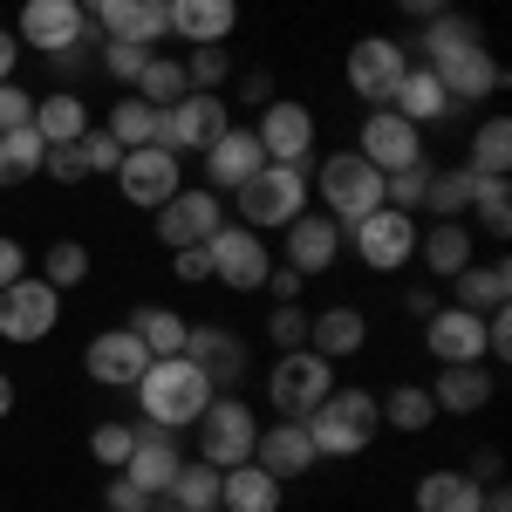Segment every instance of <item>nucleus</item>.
<instances>
[{"mask_svg":"<svg viewBox=\"0 0 512 512\" xmlns=\"http://www.w3.org/2000/svg\"><path fill=\"white\" fill-rule=\"evenodd\" d=\"M301 424L315 437V458H355V451H369V437L383 431V410H376L369 390H328Z\"/></svg>","mask_w":512,"mask_h":512,"instance_id":"obj_2","label":"nucleus"},{"mask_svg":"<svg viewBox=\"0 0 512 512\" xmlns=\"http://www.w3.org/2000/svg\"><path fill=\"white\" fill-rule=\"evenodd\" d=\"M246 96H253V103H274V76H267V69H253V76H246Z\"/></svg>","mask_w":512,"mask_h":512,"instance_id":"obj_59","label":"nucleus"},{"mask_svg":"<svg viewBox=\"0 0 512 512\" xmlns=\"http://www.w3.org/2000/svg\"><path fill=\"white\" fill-rule=\"evenodd\" d=\"M76 7H82V14H89V21H96V14H103V0H76Z\"/></svg>","mask_w":512,"mask_h":512,"instance_id":"obj_63","label":"nucleus"},{"mask_svg":"<svg viewBox=\"0 0 512 512\" xmlns=\"http://www.w3.org/2000/svg\"><path fill=\"white\" fill-rule=\"evenodd\" d=\"M321 205H328L335 226H355L362 212L383 205V171L362 158V151H335V158H321Z\"/></svg>","mask_w":512,"mask_h":512,"instance_id":"obj_4","label":"nucleus"},{"mask_svg":"<svg viewBox=\"0 0 512 512\" xmlns=\"http://www.w3.org/2000/svg\"><path fill=\"white\" fill-rule=\"evenodd\" d=\"M117 178V192L130 205H151L158 212L171 192H185V171H178V151H158V144H144V151H123V164L110 171Z\"/></svg>","mask_w":512,"mask_h":512,"instance_id":"obj_13","label":"nucleus"},{"mask_svg":"<svg viewBox=\"0 0 512 512\" xmlns=\"http://www.w3.org/2000/svg\"><path fill=\"white\" fill-rule=\"evenodd\" d=\"M144 62H151L144 41H103V69H110L117 82H137V76H144Z\"/></svg>","mask_w":512,"mask_h":512,"instance_id":"obj_49","label":"nucleus"},{"mask_svg":"<svg viewBox=\"0 0 512 512\" xmlns=\"http://www.w3.org/2000/svg\"><path fill=\"white\" fill-rule=\"evenodd\" d=\"M369 342V315L362 308H328V315L308 321V349L328 355V362H342V355H355Z\"/></svg>","mask_w":512,"mask_h":512,"instance_id":"obj_31","label":"nucleus"},{"mask_svg":"<svg viewBox=\"0 0 512 512\" xmlns=\"http://www.w3.org/2000/svg\"><path fill=\"white\" fill-rule=\"evenodd\" d=\"M376 410H383V424H390V431H403V437H417V431H431V424H437V403H431V390H417V383L390 390L383 403H376Z\"/></svg>","mask_w":512,"mask_h":512,"instance_id":"obj_37","label":"nucleus"},{"mask_svg":"<svg viewBox=\"0 0 512 512\" xmlns=\"http://www.w3.org/2000/svg\"><path fill=\"white\" fill-rule=\"evenodd\" d=\"M55 321H62V287H48L41 274H21L14 287H0V335L7 342H41V335H55Z\"/></svg>","mask_w":512,"mask_h":512,"instance_id":"obj_9","label":"nucleus"},{"mask_svg":"<svg viewBox=\"0 0 512 512\" xmlns=\"http://www.w3.org/2000/svg\"><path fill=\"white\" fill-rule=\"evenodd\" d=\"M178 41H226L239 28V0H164Z\"/></svg>","mask_w":512,"mask_h":512,"instance_id":"obj_28","label":"nucleus"},{"mask_svg":"<svg viewBox=\"0 0 512 512\" xmlns=\"http://www.w3.org/2000/svg\"><path fill=\"white\" fill-rule=\"evenodd\" d=\"M424 349L451 369V362H485V315L472 308H437L424 321Z\"/></svg>","mask_w":512,"mask_h":512,"instance_id":"obj_20","label":"nucleus"},{"mask_svg":"<svg viewBox=\"0 0 512 512\" xmlns=\"http://www.w3.org/2000/svg\"><path fill=\"white\" fill-rule=\"evenodd\" d=\"M212 383H205V369H198L192 355H158L144 376H137V403H144V417L158 424V431H185L205 417V403H212Z\"/></svg>","mask_w":512,"mask_h":512,"instance_id":"obj_1","label":"nucleus"},{"mask_svg":"<svg viewBox=\"0 0 512 512\" xmlns=\"http://www.w3.org/2000/svg\"><path fill=\"white\" fill-rule=\"evenodd\" d=\"M137 96H144L151 110H171L178 96H192V82H185V62H171V55H151V62H144V76H137Z\"/></svg>","mask_w":512,"mask_h":512,"instance_id":"obj_38","label":"nucleus"},{"mask_svg":"<svg viewBox=\"0 0 512 512\" xmlns=\"http://www.w3.org/2000/svg\"><path fill=\"white\" fill-rule=\"evenodd\" d=\"M403 69H410V55H403V41H390V35H362L349 48V62H342L349 89L369 103V110H383V103H390V89L403 82Z\"/></svg>","mask_w":512,"mask_h":512,"instance_id":"obj_11","label":"nucleus"},{"mask_svg":"<svg viewBox=\"0 0 512 512\" xmlns=\"http://www.w3.org/2000/svg\"><path fill=\"white\" fill-rule=\"evenodd\" d=\"M472 205H478V226H485L492 239L512 233V192H506V178H472Z\"/></svg>","mask_w":512,"mask_h":512,"instance_id":"obj_42","label":"nucleus"},{"mask_svg":"<svg viewBox=\"0 0 512 512\" xmlns=\"http://www.w3.org/2000/svg\"><path fill=\"white\" fill-rule=\"evenodd\" d=\"M96 35L103 41H164L171 35V7L164 0H103V14H96Z\"/></svg>","mask_w":512,"mask_h":512,"instance_id":"obj_23","label":"nucleus"},{"mask_svg":"<svg viewBox=\"0 0 512 512\" xmlns=\"http://www.w3.org/2000/svg\"><path fill=\"white\" fill-rule=\"evenodd\" d=\"M424 205H431L437 219H458V212H472V171L458 164V171H431V185H424Z\"/></svg>","mask_w":512,"mask_h":512,"instance_id":"obj_41","label":"nucleus"},{"mask_svg":"<svg viewBox=\"0 0 512 512\" xmlns=\"http://www.w3.org/2000/svg\"><path fill=\"white\" fill-rule=\"evenodd\" d=\"M0 185H14V178H7V164H0Z\"/></svg>","mask_w":512,"mask_h":512,"instance_id":"obj_64","label":"nucleus"},{"mask_svg":"<svg viewBox=\"0 0 512 512\" xmlns=\"http://www.w3.org/2000/svg\"><path fill=\"white\" fill-rule=\"evenodd\" d=\"M205 260H212V280H226L233 294H260L267 274H274V260H267L260 233H253V226H239V219H226L219 233L205 239Z\"/></svg>","mask_w":512,"mask_h":512,"instance_id":"obj_8","label":"nucleus"},{"mask_svg":"<svg viewBox=\"0 0 512 512\" xmlns=\"http://www.w3.org/2000/svg\"><path fill=\"white\" fill-rule=\"evenodd\" d=\"M219 226H226V198L212 192V185H205V192H171L158 205V239L171 253H178V246H205Z\"/></svg>","mask_w":512,"mask_h":512,"instance_id":"obj_14","label":"nucleus"},{"mask_svg":"<svg viewBox=\"0 0 512 512\" xmlns=\"http://www.w3.org/2000/svg\"><path fill=\"white\" fill-rule=\"evenodd\" d=\"M103 506L110 512H151V492H144V485H130V478H110V485H103Z\"/></svg>","mask_w":512,"mask_h":512,"instance_id":"obj_53","label":"nucleus"},{"mask_svg":"<svg viewBox=\"0 0 512 512\" xmlns=\"http://www.w3.org/2000/svg\"><path fill=\"white\" fill-rule=\"evenodd\" d=\"M41 171H48V178H62V185H82V178H89V158H82V137H76V144H48V158H41Z\"/></svg>","mask_w":512,"mask_h":512,"instance_id":"obj_50","label":"nucleus"},{"mask_svg":"<svg viewBox=\"0 0 512 512\" xmlns=\"http://www.w3.org/2000/svg\"><path fill=\"white\" fill-rule=\"evenodd\" d=\"M178 465H185V451H178V431H137V444H130V458H123V478L130 485H144L151 499H158L164 485L178 478Z\"/></svg>","mask_w":512,"mask_h":512,"instance_id":"obj_22","label":"nucleus"},{"mask_svg":"<svg viewBox=\"0 0 512 512\" xmlns=\"http://www.w3.org/2000/svg\"><path fill=\"white\" fill-rule=\"evenodd\" d=\"M260 151H267V164H308V151H315V117L301 110V103H287V96H274L267 110H260Z\"/></svg>","mask_w":512,"mask_h":512,"instance_id":"obj_17","label":"nucleus"},{"mask_svg":"<svg viewBox=\"0 0 512 512\" xmlns=\"http://www.w3.org/2000/svg\"><path fill=\"white\" fill-rule=\"evenodd\" d=\"M424 267H431L437 280L465 274V267H472V233H465L458 219H437L431 233H424Z\"/></svg>","mask_w":512,"mask_h":512,"instance_id":"obj_33","label":"nucleus"},{"mask_svg":"<svg viewBox=\"0 0 512 512\" xmlns=\"http://www.w3.org/2000/svg\"><path fill=\"white\" fill-rule=\"evenodd\" d=\"M7 410H14V376L0 369V424H7Z\"/></svg>","mask_w":512,"mask_h":512,"instance_id":"obj_62","label":"nucleus"},{"mask_svg":"<svg viewBox=\"0 0 512 512\" xmlns=\"http://www.w3.org/2000/svg\"><path fill=\"white\" fill-rule=\"evenodd\" d=\"M21 123H35V96L14 89V82H0V130H21Z\"/></svg>","mask_w":512,"mask_h":512,"instance_id":"obj_52","label":"nucleus"},{"mask_svg":"<svg viewBox=\"0 0 512 512\" xmlns=\"http://www.w3.org/2000/svg\"><path fill=\"white\" fill-rule=\"evenodd\" d=\"M383 110H396V117H410L417 130H424V123L451 117V96H444V82H437L431 69L417 62V69H403V82L390 89V103H383Z\"/></svg>","mask_w":512,"mask_h":512,"instance_id":"obj_29","label":"nucleus"},{"mask_svg":"<svg viewBox=\"0 0 512 512\" xmlns=\"http://www.w3.org/2000/svg\"><path fill=\"white\" fill-rule=\"evenodd\" d=\"M403 308H410V315H424V321H431V315H437V308H444V301H437L431 287H417V294H410V301H403Z\"/></svg>","mask_w":512,"mask_h":512,"instance_id":"obj_60","label":"nucleus"},{"mask_svg":"<svg viewBox=\"0 0 512 512\" xmlns=\"http://www.w3.org/2000/svg\"><path fill=\"white\" fill-rule=\"evenodd\" d=\"M424 69L444 82V96H451V103H478V96H499V89H506V69L492 62V48H485V41L451 48V55H437V62H424Z\"/></svg>","mask_w":512,"mask_h":512,"instance_id":"obj_15","label":"nucleus"},{"mask_svg":"<svg viewBox=\"0 0 512 512\" xmlns=\"http://www.w3.org/2000/svg\"><path fill=\"white\" fill-rule=\"evenodd\" d=\"M253 465H260V472H274L280 485H287V478H301L308 465H315V437H308V424H301V417L267 424V431L253 437Z\"/></svg>","mask_w":512,"mask_h":512,"instance_id":"obj_21","label":"nucleus"},{"mask_svg":"<svg viewBox=\"0 0 512 512\" xmlns=\"http://www.w3.org/2000/svg\"><path fill=\"white\" fill-rule=\"evenodd\" d=\"M82 158H89V171H117L123 144L110 137V130H82Z\"/></svg>","mask_w":512,"mask_h":512,"instance_id":"obj_51","label":"nucleus"},{"mask_svg":"<svg viewBox=\"0 0 512 512\" xmlns=\"http://www.w3.org/2000/svg\"><path fill=\"white\" fill-rule=\"evenodd\" d=\"M158 355L144 349L130 328H110V335H96L89 349H82V369H89V383H103V390H137V376L151 369Z\"/></svg>","mask_w":512,"mask_h":512,"instance_id":"obj_16","label":"nucleus"},{"mask_svg":"<svg viewBox=\"0 0 512 512\" xmlns=\"http://www.w3.org/2000/svg\"><path fill=\"white\" fill-rule=\"evenodd\" d=\"M472 178H506L512 171V123L506 117H485L472 137V164H465Z\"/></svg>","mask_w":512,"mask_h":512,"instance_id":"obj_36","label":"nucleus"},{"mask_svg":"<svg viewBox=\"0 0 512 512\" xmlns=\"http://www.w3.org/2000/svg\"><path fill=\"white\" fill-rule=\"evenodd\" d=\"M185 328H192V321L178 315V308H158V301H144V308L130 315V335H137L151 355H178L185 349Z\"/></svg>","mask_w":512,"mask_h":512,"instance_id":"obj_35","label":"nucleus"},{"mask_svg":"<svg viewBox=\"0 0 512 512\" xmlns=\"http://www.w3.org/2000/svg\"><path fill=\"white\" fill-rule=\"evenodd\" d=\"M14 41H21V48H35V55H69V48L89 41V14H82L76 0H28Z\"/></svg>","mask_w":512,"mask_h":512,"instance_id":"obj_12","label":"nucleus"},{"mask_svg":"<svg viewBox=\"0 0 512 512\" xmlns=\"http://www.w3.org/2000/svg\"><path fill=\"white\" fill-rule=\"evenodd\" d=\"M171 274H178V280H212V260H205V246H178Z\"/></svg>","mask_w":512,"mask_h":512,"instance_id":"obj_54","label":"nucleus"},{"mask_svg":"<svg viewBox=\"0 0 512 512\" xmlns=\"http://www.w3.org/2000/svg\"><path fill=\"white\" fill-rule=\"evenodd\" d=\"M492 390H499V376H492L485 362H451V369H437L431 403H437V410H451V417H472V410L492 403Z\"/></svg>","mask_w":512,"mask_h":512,"instance_id":"obj_25","label":"nucleus"},{"mask_svg":"<svg viewBox=\"0 0 512 512\" xmlns=\"http://www.w3.org/2000/svg\"><path fill=\"white\" fill-rule=\"evenodd\" d=\"M355 151L376 164V171H403V164L424 158V137H417V123L396 117V110H369V117H362V144H355Z\"/></svg>","mask_w":512,"mask_h":512,"instance_id":"obj_18","label":"nucleus"},{"mask_svg":"<svg viewBox=\"0 0 512 512\" xmlns=\"http://www.w3.org/2000/svg\"><path fill=\"white\" fill-rule=\"evenodd\" d=\"M260 164H267L260 137H253V130H226V137L205 151V178H212V192H239Z\"/></svg>","mask_w":512,"mask_h":512,"instance_id":"obj_26","label":"nucleus"},{"mask_svg":"<svg viewBox=\"0 0 512 512\" xmlns=\"http://www.w3.org/2000/svg\"><path fill=\"white\" fill-rule=\"evenodd\" d=\"M403 14H417V21H431V14H451V0H396Z\"/></svg>","mask_w":512,"mask_h":512,"instance_id":"obj_58","label":"nucleus"},{"mask_svg":"<svg viewBox=\"0 0 512 512\" xmlns=\"http://www.w3.org/2000/svg\"><path fill=\"white\" fill-rule=\"evenodd\" d=\"M21 274H28V253H21V239L0 233V287H14Z\"/></svg>","mask_w":512,"mask_h":512,"instance_id":"obj_55","label":"nucleus"},{"mask_svg":"<svg viewBox=\"0 0 512 512\" xmlns=\"http://www.w3.org/2000/svg\"><path fill=\"white\" fill-rule=\"evenodd\" d=\"M424 185H431V158L403 164V171H383V205L410 212V205H424Z\"/></svg>","mask_w":512,"mask_h":512,"instance_id":"obj_46","label":"nucleus"},{"mask_svg":"<svg viewBox=\"0 0 512 512\" xmlns=\"http://www.w3.org/2000/svg\"><path fill=\"white\" fill-rule=\"evenodd\" d=\"M233 123H226V96H212V89H192V96H178L171 110H158V151H212L219 137H226Z\"/></svg>","mask_w":512,"mask_h":512,"instance_id":"obj_5","label":"nucleus"},{"mask_svg":"<svg viewBox=\"0 0 512 512\" xmlns=\"http://www.w3.org/2000/svg\"><path fill=\"white\" fill-rule=\"evenodd\" d=\"M478 512H512V492H506V485H492V492H485V506H478Z\"/></svg>","mask_w":512,"mask_h":512,"instance_id":"obj_61","label":"nucleus"},{"mask_svg":"<svg viewBox=\"0 0 512 512\" xmlns=\"http://www.w3.org/2000/svg\"><path fill=\"white\" fill-rule=\"evenodd\" d=\"M253 410H246V403H239V396H212V403H205V417H198V458H205V465H219V472H226V465H246V458H253Z\"/></svg>","mask_w":512,"mask_h":512,"instance_id":"obj_10","label":"nucleus"},{"mask_svg":"<svg viewBox=\"0 0 512 512\" xmlns=\"http://www.w3.org/2000/svg\"><path fill=\"white\" fill-rule=\"evenodd\" d=\"M130 444H137V424H96V431H89V458H96L103 472H123Z\"/></svg>","mask_w":512,"mask_h":512,"instance_id":"obj_47","label":"nucleus"},{"mask_svg":"<svg viewBox=\"0 0 512 512\" xmlns=\"http://www.w3.org/2000/svg\"><path fill=\"white\" fill-rule=\"evenodd\" d=\"M485 485L472 472H424L417 478V512H478Z\"/></svg>","mask_w":512,"mask_h":512,"instance_id":"obj_32","label":"nucleus"},{"mask_svg":"<svg viewBox=\"0 0 512 512\" xmlns=\"http://www.w3.org/2000/svg\"><path fill=\"white\" fill-rule=\"evenodd\" d=\"M178 355H192L212 390H233L239 376H246V349H239V335H226V328H185V349Z\"/></svg>","mask_w":512,"mask_h":512,"instance_id":"obj_24","label":"nucleus"},{"mask_svg":"<svg viewBox=\"0 0 512 512\" xmlns=\"http://www.w3.org/2000/svg\"><path fill=\"white\" fill-rule=\"evenodd\" d=\"M451 287H458V308L492 315V308H506V301H512V267H506V260H472L465 274H451Z\"/></svg>","mask_w":512,"mask_h":512,"instance_id":"obj_30","label":"nucleus"},{"mask_svg":"<svg viewBox=\"0 0 512 512\" xmlns=\"http://www.w3.org/2000/svg\"><path fill=\"white\" fill-rule=\"evenodd\" d=\"M103 130H110V137H117L123 151H144V144H151V137H158V110H151V103H144V96H123L117 110H110V123H103Z\"/></svg>","mask_w":512,"mask_h":512,"instance_id":"obj_39","label":"nucleus"},{"mask_svg":"<svg viewBox=\"0 0 512 512\" xmlns=\"http://www.w3.org/2000/svg\"><path fill=\"white\" fill-rule=\"evenodd\" d=\"M226 76H233L226 41H192V55H185V82H192V89H219Z\"/></svg>","mask_w":512,"mask_h":512,"instance_id":"obj_45","label":"nucleus"},{"mask_svg":"<svg viewBox=\"0 0 512 512\" xmlns=\"http://www.w3.org/2000/svg\"><path fill=\"white\" fill-rule=\"evenodd\" d=\"M308 308L301 301H274V315H267V335H274L280 349H308Z\"/></svg>","mask_w":512,"mask_h":512,"instance_id":"obj_48","label":"nucleus"},{"mask_svg":"<svg viewBox=\"0 0 512 512\" xmlns=\"http://www.w3.org/2000/svg\"><path fill=\"white\" fill-rule=\"evenodd\" d=\"M342 239L362 253V267L396 274V267L417 253V219H410V212H396V205H376V212H362L355 226H342Z\"/></svg>","mask_w":512,"mask_h":512,"instance_id":"obj_7","label":"nucleus"},{"mask_svg":"<svg viewBox=\"0 0 512 512\" xmlns=\"http://www.w3.org/2000/svg\"><path fill=\"white\" fill-rule=\"evenodd\" d=\"M335 390V362L315 349H280L274 376H267V403H274L280 417H308L321 396Z\"/></svg>","mask_w":512,"mask_h":512,"instance_id":"obj_6","label":"nucleus"},{"mask_svg":"<svg viewBox=\"0 0 512 512\" xmlns=\"http://www.w3.org/2000/svg\"><path fill=\"white\" fill-rule=\"evenodd\" d=\"M41 280H48V287H76V280H89V246H82V239H55V246L41 253Z\"/></svg>","mask_w":512,"mask_h":512,"instance_id":"obj_44","label":"nucleus"},{"mask_svg":"<svg viewBox=\"0 0 512 512\" xmlns=\"http://www.w3.org/2000/svg\"><path fill=\"white\" fill-rule=\"evenodd\" d=\"M233 198H239V226L274 233V226H287V219L308 212V178H301V164H260Z\"/></svg>","mask_w":512,"mask_h":512,"instance_id":"obj_3","label":"nucleus"},{"mask_svg":"<svg viewBox=\"0 0 512 512\" xmlns=\"http://www.w3.org/2000/svg\"><path fill=\"white\" fill-rule=\"evenodd\" d=\"M14 62H21V41L0 28V82H14Z\"/></svg>","mask_w":512,"mask_h":512,"instance_id":"obj_57","label":"nucleus"},{"mask_svg":"<svg viewBox=\"0 0 512 512\" xmlns=\"http://www.w3.org/2000/svg\"><path fill=\"white\" fill-rule=\"evenodd\" d=\"M267 294H274V301H301V274H294V267H274V274H267Z\"/></svg>","mask_w":512,"mask_h":512,"instance_id":"obj_56","label":"nucleus"},{"mask_svg":"<svg viewBox=\"0 0 512 512\" xmlns=\"http://www.w3.org/2000/svg\"><path fill=\"white\" fill-rule=\"evenodd\" d=\"M41 158H48V144H41L35 123H21V130H0V164H7V178H35Z\"/></svg>","mask_w":512,"mask_h":512,"instance_id":"obj_40","label":"nucleus"},{"mask_svg":"<svg viewBox=\"0 0 512 512\" xmlns=\"http://www.w3.org/2000/svg\"><path fill=\"white\" fill-rule=\"evenodd\" d=\"M280 233H287V267H294L301 280L328 274L335 253H342V226H335L328 212H301V219H287Z\"/></svg>","mask_w":512,"mask_h":512,"instance_id":"obj_19","label":"nucleus"},{"mask_svg":"<svg viewBox=\"0 0 512 512\" xmlns=\"http://www.w3.org/2000/svg\"><path fill=\"white\" fill-rule=\"evenodd\" d=\"M219 512H280V478L260 472L253 458L219 472Z\"/></svg>","mask_w":512,"mask_h":512,"instance_id":"obj_27","label":"nucleus"},{"mask_svg":"<svg viewBox=\"0 0 512 512\" xmlns=\"http://www.w3.org/2000/svg\"><path fill=\"white\" fill-rule=\"evenodd\" d=\"M35 130H41V144H76L82 130H89V110H82V96H69V89L41 96V103H35Z\"/></svg>","mask_w":512,"mask_h":512,"instance_id":"obj_34","label":"nucleus"},{"mask_svg":"<svg viewBox=\"0 0 512 512\" xmlns=\"http://www.w3.org/2000/svg\"><path fill=\"white\" fill-rule=\"evenodd\" d=\"M478 35V21H465V14H431L424 21V62H437V55H451V48H472Z\"/></svg>","mask_w":512,"mask_h":512,"instance_id":"obj_43","label":"nucleus"}]
</instances>
